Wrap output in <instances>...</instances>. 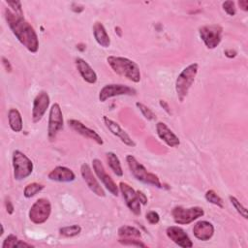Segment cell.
Segmentation results:
<instances>
[{"instance_id":"cell-1","label":"cell","mask_w":248,"mask_h":248,"mask_svg":"<svg viewBox=\"0 0 248 248\" xmlns=\"http://www.w3.org/2000/svg\"><path fill=\"white\" fill-rule=\"evenodd\" d=\"M5 18L17 41L30 52L36 53L39 49V39L33 26L23 16L15 14L10 8L5 9Z\"/></svg>"},{"instance_id":"cell-2","label":"cell","mask_w":248,"mask_h":248,"mask_svg":"<svg viewBox=\"0 0 248 248\" xmlns=\"http://www.w3.org/2000/svg\"><path fill=\"white\" fill-rule=\"evenodd\" d=\"M107 62L115 74L133 82H140L141 78L140 70L135 61L127 57L110 55L107 58Z\"/></svg>"},{"instance_id":"cell-3","label":"cell","mask_w":248,"mask_h":248,"mask_svg":"<svg viewBox=\"0 0 248 248\" xmlns=\"http://www.w3.org/2000/svg\"><path fill=\"white\" fill-rule=\"evenodd\" d=\"M199 71V64L192 63L185 67L177 76L175 80V92L179 102H183L187 97L190 88L195 82Z\"/></svg>"},{"instance_id":"cell-4","label":"cell","mask_w":248,"mask_h":248,"mask_svg":"<svg viewBox=\"0 0 248 248\" xmlns=\"http://www.w3.org/2000/svg\"><path fill=\"white\" fill-rule=\"evenodd\" d=\"M126 162L131 173L137 180L160 189L163 188L159 177L156 174L149 172L147 169L142 164H140L133 155H127Z\"/></svg>"},{"instance_id":"cell-5","label":"cell","mask_w":248,"mask_h":248,"mask_svg":"<svg viewBox=\"0 0 248 248\" xmlns=\"http://www.w3.org/2000/svg\"><path fill=\"white\" fill-rule=\"evenodd\" d=\"M14 178L17 181L27 178L33 171V162L21 151L15 150L12 156Z\"/></svg>"},{"instance_id":"cell-6","label":"cell","mask_w":248,"mask_h":248,"mask_svg":"<svg viewBox=\"0 0 248 248\" xmlns=\"http://www.w3.org/2000/svg\"><path fill=\"white\" fill-rule=\"evenodd\" d=\"M203 215L204 210L201 206H192L187 208L183 206H175L171 210L173 221L178 225H188Z\"/></svg>"},{"instance_id":"cell-7","label":"cell","mask_w":248,"mask_h":248,"mask_svg":"<svg viewBox=\"0 0 248 248\" xmlns=\"http://www.w3.org/2000/svg\"><path fill=\"white\" fill-rule=\"evenodd\" d=\"M51 203L46 198L38 199L29 209V219L32 223L40 225L45 223L50 216Z\"/></svg>"},{"instance_id":"cell-8","label":"cell","mask_w":248,"mask_h":248,"mask_svg":"<svg viewBox=\"0 0 248 248\" xmlns=\"http://www.w3.org/2000/svg\"><path fill=\"white\" fill-rule=\"evenodd\" d=\"M199 35L205 46L213 49L219 46L222 41L223 28L218 24L203 25L199 28Z\"/></svg>"},{"instance_id":"cell-9","label":"cell","mask_w":248,"mask_h":248,"mask_svg":"<svg viewBox=\"0 0 248 248\" xmlns=\"http://www.w3.org/2000/svg\"><path fill=\"white\" fill-rule=\"evenodd\" d=\"M64 119L61 107L58 103L51 105L48 113V123H47V138L50 141H53L58 134L63 129Z\"/></svg>"},{"instance_id":"cell-10","label":"cell","mask_w":248,"mask_h":248,"mask_svg":"<svg viewBox=\"0 0 248 248\" xmlns=\"http://www.w3.org/2000/svg\"><path fill=\"white\" fill-rule=\"evenodd\" d=\"M136 93H137L136 89L131 86L124 85L121 83H110V84H106L101 88L99 92V100L100 102L104 103L112 97L122 96V95L132 96V95H135Z\"/></svg>"},{"instance_id":"cell-11","label":"cell","mask_w":248,"mask_h":248,"mask_svg":"<svg viewBox=\"0 0 248 248\" xmlns=\"http://www.w3.org/2000/svg\"><path fill=\"white\" fill-rule=\"evenodd\" d=\"M92 167L93 170L96 174V176L101 180V182L104 184L106 189L114 197L118 196L119 187L116 185L114 180L111 178L109 174L107 173L103 163L99 159H93L92 160Z\"/></svg>"},{"instance_id":"cell-12","label":"cell","mask_w":248,"mask_h":248,"mask_svg":"<svg viewBox=\"0 0 248 248\" xmlns=\"http://www.w3.org/2000/svg\"><path fill=\"white\" fill-rule=\"evenodd\" d=\"M119 191L121 192L126 205L128 206V208L135 214V215H140V202L138 198L137 195V191L134 190L129 184H127L126 182H120L119 183Z\"/></svg>"},{"instance_id":"cell-13","label":"cell","mask_w":248,"mask_h":248,"mask_svg":"<svg viewBox=\"0 0 248 248\" xmlns=\"http://www.w3.org/2000/svg\"><path fill=\"white\" fill-rule=\"evenodd\" d=\"M50 103L49 95L46 91H40L33 101L32 107V121L38 123L44 117Z\"/></svg>"},{"instance_id":"cell-14","label":"cell","mask_w":248,"mask_h":248,"mask_svg":"<svg viewBox=\"0 0 248 248\" xmlns=\"http://www.w3.org/2000/svg\"><path fill=\"white\" fill-rule=\"evenodd\" d=\"M167 236L176 245L182 248L193 247V242L186 232L178 226H170L166 230Z\"/></svg>"},{"instance_id":"cell-15","label":"cell","mask_w":248,"mask_h":248,"mask_svg":"<svg viewBox=\"0 0 248 248\" xmlns=\"http://www.w3.org/2000/svg\"><path fill=\"white\" fill-rule=\"evenodd\" d=\"M103 121L106 125V127L108 129V131L114 135L115 137H117L124 144L131 146V147H135L136 146V142L134 141V140H132V138L130 137V135L121 128V126L115 122L114 120L108 118V116L104 115L103 116Z\"/></svg>"},{"instance_id":"cell-16","label":"cell","mask_w":248,"mask_h":248,"mask_svg":"<svg viewBox=\"0 0 248 248\" xmlns=\"http://www.w3.org/2000/svg\"><path fill=\"white\" fill-rule=\"evenodd\" d=\"M68 125L69 127H71L76 133L79 134L80 136L92 140H94L97 144L99 145H103L104 140L102 139V137L93 129H90L89 127L85 126L82 122H80L79 120L77 119H69L68 120Z\"/></svg>"},{"instance_id":"cell-17","label":"cell","mask_w":248,"mask_h":248,"mask_svg":"<svg viewBox=\"0 0 248 248\" xmlns=\"http://www.w3.org/2000/svg\"><path fill=\"white\" fill-rule=\"evenodd\" d=\"M80 174L84 180V182L86 183V185L88 186V188L98 197H105L106 193L104 191V189L102 188L101 184L98 182L97 178L95 177V175L93 174L90 167L83 163L80 166Z\"/></svg>"},{"instance_id":"cell-18","label":"cell","mask_w":248,"mask_h":248,"mask_svg":"<svg viewBox=\"0 0 248 248\" xmlns=\"http://www.w3.org/2000/svg\"><path fill=\"white\" fill-rule=\"evenodd\" d=\"M156 133L159 139L170 147H177L180 144L179 138L164 122H157Z\"/></svg>"},{"instance_id":"cell-19","label":"cell","mask_w":248,"mask_h":248,"mask_svg":"<svg viewBox=\"0 0 248 248\" xmlns=\"http://www.w3.org/2000/svg\"><path fill=\"white\" fill-rule=\"evenodd\" d=\"M193 233L197 239L207 241L214 234V226L209 221H198L193 227Z\"/></svg>"},{"instance_id":"cell-20","label":"cell","mask_w":248,"mask_h":248,"mask_svg":"<svg viewBox=\"0 0 248 248\" xmlns=\"http://www.w3.org/2000/svg\"><path fill=\"white\" fill-rule=\"evenodd\" d=\"M76 63V67L78 69V72L79 73L80 77L82 78V79L89 83V84H94L97 81V74L96 72L93 70V68L88 64V62H86L84 59L80 58V57H77L75 60Z\"/></svg>"},{"instance_id":"cell-21","label":"cell","mask_w":248,"mask_h":248,"mask_svg":"<svg viewBox=\"0 0 248 248\" xmlns=\"http://www.w3.org/2000/svg\"><path fill=\"white\" fill-rule=\"evenodd\" d=\"M47 177L51 181H56V182H72L76 179V174L74 171L64 166H57L53 170H51Z\"/></svg>"},{"instance_id":"cell-22","label":"cell","mask_w":248,"mask_h":248,"mask_svg":"<svg viewBox=\"0 0 248 248\" xmlns=\"http://www.w3.org/2000/svg\"><path fill=\"white\" fill-rule=\"evenodd\" d=\"M93 35L95 41L102 47H108L110 46V38L104 26V24L100 21H96L93 25Z\"/></svg>"},{"instance_id":"cell-23","label":"cell","mask_w":248,"mask_h":248,"mask_svg":"<svg viewBox=\"0 0 248 248\" xmlns=\"http://www.w3.org/2000/svg\"><path fill=\"white\" fill-rule=\"evenodd\" d=\"M8 121H9V126L10 128L16 132H21L23 128V120L22 116L17 108H12L8 111Z\"/></svg>"},{"instance_id":"cell-24","label":"cell","mask_w":248,"mask_h":248,"mask_svg":"<svg viewBox=\"0 0 248 248\" xmlns=\"http://www.w3.org/2000/svg\"><path fill=\"white\" fill-rule=\"evenodd\" d=\"M106 157H107L108 165L110 168V170L113 171V173L119 177L123 176V169L117 155L114 152H107Z\"/></svg>"},{"instance_id":"cell-25","label":"cell","mask_w":248,"mask_h":248,"mask_svg":"<svg viewBox=\"0 0 248 248\" xmlns=\"http://www.w3.org/2000/svg\"><path fill=\"white\" fill-rule=\"evenodd\" d=\"M11 247H33V245L20 240L15 234H9L2 243V248H11Z\"/></svg>"},{"instance_id":"cell-26","label":"cell","mask_w":248,"mask_h":248,"mask_svg":"<svg viewBox=\"0 0 248 248\" xmlns=\"http://www.w3.org/2000/svg\"><path fill=\"white\" fill-rule=\"evenodd\" d=\"M118 235L120 237H136V238H140L141 237V232L132 226H121L118 231Z\"/></svg>"},{"instance_id":"cell-27","label":"cell","mask_w":248,"mask_h":248,"mask_svg":"<svg viewBox=\"0 0 248 248\" xmlns=\"http://www.w3.org/2000/svg\"><path fill=\"white\" fill-rule=\"evenodd\" d=\"M81 232V227L79 225L74 224L70 226H65L59 229V233L62 236L65 237H74L76 235H78Z\"/></svg>"},{"instance_id":"cell-28","label":"cell","mask_w":248,"mask_h":248,"mask_svg":"<svg viewBox=\"0 0 248 248\" xmlns=\"http://www.w3.org/2000/svg\"><path fill=\"white\" fill-rule=\"evenodd\" d=\"M44 188H45V186L43 184H40L37 182L29 183L25 186V188L23 190V196L27 199H30V198L36 196L38 193H40Z\"/></svg>"},{"instance_id":"cell-29","label":"cell","mask_w":248,"mask_h":248,"mask_svg":"<svg viewBox=\"0 0 248 248\" xmlns=\"http://www.w3.org/2000/svg\"><path fill=\"white\" fill-rule=\"evenodd\" d=\"M204 198L208 202H210L218 207L222 208L224 206L223 200L221 199V197L219 195H217V193L214 190H207L204 194Z\"/></svg>"},{"instance_id":"cell-30","label":"cell","mask_w":248,"mask_h":248,"mask_svg":"<svg viewBox=\"0 0 248 248\" xmlns=\"http://www.w3.org/2000/svg\"><path fill=\"white\" fill-rule=\"evenodd\" d=\"M229 200H230L231 203L232 204V206L235 208V210L238 212V214H240V216H242L244 219H247L248 213H247L246 207L233 196H230Z\"/></svg>"},{"instance_id":"cell-31","label":"cell","mask_w":248,"mask_h":248,"mask_svg":"<svg viewBox=\"0 0 248 248\" xmlns=\"http://www.w3.org/2000/svg\"><path fill=\"white\" fill-rule=\"evenodd\" d=\"M118 242L123 245L129 246H136V247H147L145 243L136 237H121L118 239Z\"/></svg>"},{"instance_id":"cell-32","label":"cell","mask_w":248,"mask_h":248,"mask_svg":"<svg viewBox=\"0 0 248 248\" xmlns=\"http://www.w3.org/2000/svg\"><path fill=\"white\" fill-rule=\"evenodd\" d=\"M136 106L140 109L141 114L144 116V118H146L147 120H154L156 118V115L154 114V112L147 106H145L140 102H137Z\"/></svg>"},{"instance_id":"cell-33","label":"cell","mask_w":248,"mask_h":248,"mask_svg":"<svg viewBox=\"0 0 248 248\" xmlns=\"http://www.w3.org/2000/svg\"><path fill=\"white\" fill-rule=\"evenodd\" d=\"M222 7H223V10L231 16H233L236 13V8H235V4L233 1H225L222 3Z\"/></svg>"},{"instance_id":"cell-34","label":"cell","mask_w":248,"mask_h":248,"mask_svg":"<svg viewBox=\"0 0 248 248\" xmlns=\"http://www.w3.org/2000/svg\"><path fill=\"white\" fill-rule=\"evenodd\" d=\"M6 3L15 14H17L19 16H23L22 6H21L20 1H6Z\"/></svg>"},{"instance_id":"cell-35","label":"cell","mask_w":248,"mask_h":248,"mask_svg":"<svg viewBox=\"0 0 248 248\" xmlns=\"http://www.w3.org/2000/svg\"><path fill=\"white\" fill-rule=\"evenodd\" d=\"M145 218H146L147 222L149 224H151V225H156L160 221V215L156 211H154V210L148 211L146 213V215H145Z\"/></svg>"},{"instance_id":"cell-36","label":"cell","mask_w":248,"mask_h":248,"mask_svg":"<svg viewBox=\"0 0 248 248\" xmlns=\"http://www.w3.org/2000/svg\"><path fill=\"white\" fill-rule=\"evenodd\" d=\"M5 206H6V210H7L8 214H13L14 213L15 207H14V204H13V202H12V201L9 197L5 198Z\"/></svg>"},{"instance_id":"cell-37","label":"cell","mask_w":248,"mask_h":248,"mask_svg":"<svg viewBox=\"0 0 248 248\" xmlns=\"http://www.w3.org/2000/svg\"><path fill=\"white\" fill-rule=\"evenodd\" d=\"M137 195H138V198L140 202V203L142 205H145L147 203V197L145 196V194L142 192V191H140V190H137Z\"/></svg>"},{"instance_id":"cell-38","label":"cell","mask_w":248,"mask_h":248,"mask_svg":"<svg viewBox=\"0 0 248 248\" xmlns=\"http://www.w3.org/2000/svg\"><path fill=\"white\" fill-rule=\"evenodd\" d=\"M2 61H3V65H4V67H5V70L7 71V72H12V65H11V63H10V61L7 59V58H5V57H2Z\"/></svg>"},{"instance_id":"cell-39","label":"cell","mask_w":248,"mask_h":248,"mask_svg":"<svg viewBox=\"0 0 248 248\" xmlns=\"http://www.w3.org/2000/svg\"><path fill=\"white\" fill-rule=\"evenodd\" d=\"M224 53H225V55H226L227 57H229V58H233V57H235L236 54H237L236 51L233 50V49H232V48L226 49V50L224 51Z\"/></svg>"},{"instance_id":"cell-40","label":"cell","mask_w":248,"mask_h":248,"mask_svg":"<svg viewBox=\"0 0 248 248\" xmlns=\"http://www.w3.org/2000/svg\"><path fill=\"white\" fill-rule=\"evenodd\" d=\"M238 5L240 7V9L244 12L248 11V1L247 0H240L238 1Z\"/></svg>"},{"instance_id":"cell-41","label":"cell","mask_w":248,"mask_h":248,"mask_svg":"<svg viewBox=\"0 0 248 248\" xmlns=\"http://www.w3.org/2000/svg\"><path fill=\"white\" fill-rule=\"evenodd\" d=\"M159 104H160V106L168 112V113H170V107H169V105H168V103L166 102V101H164V100H160L159 101Z\"/></svg>"},{"instance_id":"cell-42","label":"cell","mask_w":248,"mask_h":248,"mask_svg":"<svg viewBox=\"0 0 248 248\" xmlns=\"http://www.w3.org/2000/svg\"><path fill=\"white\" fill-rule=\"evenodd\" d=\"M4 233V228H3V225L1 224V232H0V235H2Z\"/></svg>"}]
</instances>
